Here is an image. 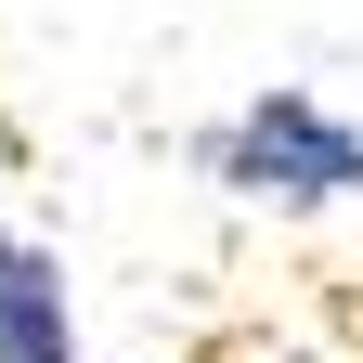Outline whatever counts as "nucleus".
<instances>
[{
    "mask_svg": "<svg viewBox=\"0 0 363 363\" xmlns=\"http://www.w3.org/2000/svg\"><path fill=\"white\" fill-rule=\"evenodd\" d=\"M220 182H234V195H286V208L363 195V130L325 117L311 91H259V104L220 130Z\"/></svg>",
    "mask_w": 363,
    "mask_h": 363,
    "instance_id": "f257e3e1",
    "label": "nucleus"
},
{
    "mask_svg": "<svg viewBox=\"0 0 363 363\" xmlns=\"http://www.w3.org/2000/svg\"><path fill=\"white\" fill-rule=\"evenodd\" d=\"M0 363H78V311H65V259L0 234Z\"/></svg>",
    "mask_w": 363,
    "mask_h": 363,
    "instance_id": "f03ea898",
    "label": "nucleus"
}]
</instances>
